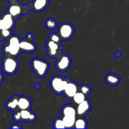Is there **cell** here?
<instances>
[{
	"instance_id": "6da1fadb",
	"label": "cell",
	"mask_w": 129,
	"mask_h": 129,
	"mask_svg": "<svg viewBox=\"0 0 129 129\" xmlns=\"http://www.w3.org/2000/svg\"><path fill=\"white\" fill-rule=\"evenodd\" d=\"M62 50H47V53L50 57L56 58L55 66L57 70L60 73H64L70 68L72 60L71 57L68 54H64Z\"/></svg>"
},
{
	"instance_id": "7a4b0ae2",
	"label": "cell",
	"mask_w": 129,
	"mask_h": 129,
	"mask_svg": "<svg viewBox=\"0 0 129 129\" xmlns=\"http://www.w3.org/2000/svg\"><path fill=\"white\" fill-rule=\"evenodd\" d=\"M20 39L21 38L18 35L13 34L10 39L6 40V43L2 48V51L5 55L16 57L21 54V52L19 45Z\"/></svg>"
},
{
	"instance_id": "3957f363",
	"label": "cell",
	"mask_w": 129,
	"mask_h": 129,
	"mask_svg": "<svg viewBox=\"0 0 129 129\" xmlns=\"http://www.w3.org/2000/svg\"><path fill=\"white\" fill-rule=\"evenodd\" d=\"M31 10V5H21V3L16 1L14 3H10L8 6L7 11L15 20L20 16H22L23 15H28Z\"/></svg>"
},
{
	"instance_id": "277c9868",
	"label": "cell",
	"mask_w": 129,
	"mask_h": 129,
	"mask_svg": "<svg viewBox=\"0 0 129 129\" xmlns=\"http://www.w3.org/2000/svg\"><path fill=\"white\" fill-rule=\"evenodd\" d=\"M31 66L33 71L38 78L45 77L49 69V62L41 58H34L31 61Z\"/></svg>"
},
{
	"instance_id": "5b68a950",
	"label": "cell",
	"mask_w": 129,
	"mask_h": 129,
	"mask_svg": "<svg viewBox=\"0 0 129 129\" xmlns=\"http://www.w3.org/2000/svg\"><path fill=\"white\" fill-rule=\"evenodd\" d=\"M16 58L10 55H5L2 60L3 73L11 76L18 71L20 67V62Z\"/></svg>"
},
{
	"instance_id": "8992f818",
	"label": "cell",
	"mask_w": 129,
	"mask_h": 129,
	"mask_svg": "<svg viewBox=\"0 0 129 129\" xmlns=\"http://www.w3.org/2000/svg\"><path fill=\"white\" fill-rule=\"evenodd\" d=\"M71 79L66 77L56 75L52 77L50 81V88L55 94H62L66 86Z\"/></svg>"
},
{
	"instance_id": "52a82bcc",
	"label": "cell",
	"mask_w": 129,
	"mask_h": 129,
	"mask_svg": "<svg viewBox=\"0 0 129 129\" xmlns=\"http://www.w3.org/2000/svg\"><path fill=\"white\" fill-rule=\"evenodd\" d=\"M57 34L61 40L66 41L73 38L75 33V28L73 24L69 22H62L58 26Z\"/></svg>"
},
{
	"instance_id": "ba28073f",
	"label": "cell",
	"mask_w": 129,
	"mask_h": 129,
	"mask_svg": "<svg viewBox=\"0 0 129 129\" xmlns=\"http://www.w3.org/2000/svg\"><path fill=\"white\" fill-rule=\"evenodd\" d=\"M34 36L31 33H28L25 39H20L19 45L21 52H24L26 53L34 52L36 50L37 46L33 42Z\"/></svg>"
},
{
	"instance_id": "9c48e42d",
	"label": "cell",
	"mask_w": 129,
	"mask_h": 129,
	"mask_svg": "<svg viewBox=\"0 0 129 129\" xmlns=\"http://www.w3.org/2000/svg\"><path fill=\"white\" fill-rule=\"evenodd\" d=\"M16 25V20L9 13L5 12L0 16V30L4 29L12 30Z\"/></svg>"
},
{
	"instance_id": "30bf717a",
	"label": "cell",
	"mask_w": 129,
	"mask_h": 129,
	"mask_svg": "<svg viewBox=\"0 0 129 129\" xmlns=\"http://www.w3.org/2000/svg\"><path fill=\"white\" fill-rule=\"evenodd\" d=\"M78 90H79V85L77 84V83L71 79L66 86L62 94L73 103V97Z\"/></svg>"
},
{
	"instance_id": "8fae6325",
	"label": "cell",
	"mask_w": 129,
	"mask_h": 129,
	"mask_svg": "<svg viewBox=\"0 0 129 129\" xmlns=\"http://www.w3.org/2000/svg\"><path fill=\"white\" fill-rule=\"evenodd\" d=\"M91 104L88 98L78 105L76 108V115L78 117H85L90 112Z\"/></svg>"
},
{
	"instance_id": "7c38bea8",
	"label": "cell",
	"mask_w": 129,
	"mask_h": 129,
	"mask_svg": "<svg viewBox=\"0 0 129 129\" xmlns=\"http://www.w3.org/2000/svg\"><path fill=\"white\" fill-rule=\"evenodd\" d=\"M31 10L36 13H40L47 9L49 5V0H33L30 3Z\"/></svg>"
},
{
	"instance_id": "4fadbf2b",
	"label": "cell",
	"mask_w": 129,
	"mask_h": 129,
	"mask_svg": "<svg viewBox=\"0 0 129 129\" xmlns=\"http://www.w3.org/2000/svg\"><path fill=\"white\" fill-rule=\"evenodd\" d=\"M20 121L24 122H33L37 119V115L30 109L20 110Z\"/></svg>"
},
{
	"instance_id": "5bb4252c",
	"label": "cell",
	"mask_w": 129,
	"mask_h": 129,
	"mask_svg": "<svg viewBox=\"0 0 129 129\" xmlns=\"http://www.w3.org/2000/svg\"><path fill=\"white\" fill-rule=\"evenodd\" d=\"M32 106V102L30 98L26 96H19L18 107L19 110L31 109Z\"/></svg>"
},
{
	"instance_id": "9a60e30c",
	"label": "cell",
	"mask_w": 129,
	"mask_h": 129,
	"mask_svg": "<svg viewBox=\"0 0 129 129\" xmlns=\"http://www.w3.org/2000/svg\"><path fill=\"white\" fill-rule=\"evenodd\" d=\"M106 83L112 86H117L120 83V79L118 75L113 73H110L106 74L105 77Z\"/></svg>"
},
{
	"instance_id": "2e32d148",
	"label": "cell",
	"mask_w": 129,
	"mask_h": 129,
	"mask_svg": "<svg viewBox=\"0 0 129 129\" xmlns=\"http://www.w3.org/2000/svg\"><path fill=\"white\" fill-rule=\"evenodd\" d=\"M19 96L14 95L13 96L11 97L10 99H9L7 102L5 103V107L7 110L12 112L19 110L18 107V102Z\"/></svg>"
},
{
	"instance_id": "e0dca14e",
	"label": "cell",
	"mask_w": 129,
	"mask_h": 129,
	"mask_svg": "<svg viewBox=\"0 0 129 129\" xmlns=\"http://www.w3.org/2000/svg\"><path fill=\"white\" fill-rule=\"evenodd\" d=\"M61 116H76V109L73 103L66 104L62 107L61 109Z\"/></svg>"
},
{
	"instance_id": "ac0fdd59",
	"label": "cell",
	"mask_w": 129,
	"mask_h": 129,
	"mask_svg": "<svg viewBox=\"0 0 129 129\" xmlns=\"http://www.w3.org/2000/svg\"><path fill=\"white\" fill-rule=\"evenodd\" d=\"M66 128H74L76 116H61Z\"/></svg>"
},
{
	"instance_id": "d6986e66",
	"label": "cell",
	"mask_w": 129,
	"mask_h": 129,
	"mask_svg": "<svg viewBox=\"0 0 129 129\" xmlns=\"http://www.w3.org/2000/svg\"><path fill=\"white\" fill-rule=\"evenodd\" d=\"M63 47L61 44L56 43L52 40L48 39L45 42V49L47 50H62Z\"/></svg>"
},
{
	"instance_id": "ffe728a7",
	"label": "cell",
	"mask_w": 129,
	"mask_h": 129,
	"mask_svg": "<svg viewBox=\"0 0 129 129\" xmlns=\"http://www.w3.org/2000/svg\"><path fill=\"white\" fill-rule=\"evenodd\" d=\"M75 128H88V122L84 117H79L76 118L74 123Z\"/></svg>"
},
{
	"instance_id": "44dd1931",
	"label": "cell",
	"mask_w": 129,
	"mask_h": 129,
	"mask_svg": "<svg viewBox=\"0 0 129 129\" xmlns=\"http://www.w3.org/2000/svg\"><path fill=\"white\" fill-rule=\"evenodd\" d=\"M88 97L86 96L82 92L78 90L76 93V94H74V96L73 97V103H75V104L78 105L80 103H81L82 102H83Z\"/></svg>"
},
{
	"instance_id": "7402d4cb",
	"label": "cell",
	"mask_w": 129,
	"mask_h": 129,
	"mask_svg": "<svg viewBox=\"0 0 129 129\" xmlns=\"http://www.w3.org/2000/svg\"><path fill=\"white\" fill-rule=\"evenodd\" d=\"M12 31V30H9V29L0 30V41L7 40L8 39H10V37L13 35Z\"/></svg>"
},
{
	"instance_id": "603a6c76",
	"label": "cell",
	"mask_w": 129,
	"mask_h": 129,
	"mask_svg": "<svg viewBox=\"0 0 129 129\" xmlns=\"http://www.w3.org/2000/svg\"><path fill=\"white\" fill-rule=\"evenodd\" d=\"M45 26L49 30H54L57 26V23L52 18H49L45 20Z\"/></svg>"
},
{
	"instance_id": "cb8c5ba5",
	"label": "cell",
	"mask_w": 129,
	"mask_h": 129,
	"mask_svg": "<svg viewBox=\"0 0 129 129\" xmlns=\"http://www.w3.org/2000/svg\"><path fill=\"white\" fill-rule=\"evenodd\" d=\"M79 91L82 92L86 96L88 97V96L90 94L91 91V88L88 84H83L79 86Z\"/></svg>"
},
{
	"instance_id": "d4e9b609",
	"label": "cell",
	"mask_w": 129,
	"mask_h": 129,
	"mask_svg": "<svg viewBox=\"0 0 129 129\" xmlns=\"http://www.w3.org/2000/svg\"><path fill=\"white\" fill-rule=\"evenodd\" d=\"M52 127L54 128H66L62 117L56 118L53 122Z\"/></svg>"
},
{
	"instance_id": "484cf974",
	"label": "cell",
	"mask_w": 129,
	"mask_h": 129,
	"mask_svg": "<svg viewBox=\"0 0 129 129\" xmlns=\"http://www.w3.org/2000/svg\"><path fill=\"white\" fill-rule=\"evenodd\" d=\"M49 39L52 40V41L55 42L56 43H59V44H61L62 41V40L60 39V36L59 35V34H57V32H52L49 35Z\"/></svg>"
},
{
	"instance_id": "4316f807",
	"label": "cell",
	"mask_w": 129,
	"mask_h": 129,
	"mask_svg": "<svg viewBox=\"0 0 129 129\" xmlns=\"http://www.w3.org/2000/svg\"><path fill=\"white\" fill-rule=\"evenodd\" d=\"M12 118L15 122H20V110H17L15 111L13 114Z\"/></svg>"
},
{
	"instance_id": "83f0119b",
	"label": "cell",
	"mask_w": 129,
	"mask_h": 129,
	"mask_svg": "<svg viewBox=\"0 0 129 129\" xmlns=\"http://www.w3.org/2000/svg\"><path fill=\"white\" fill-rule=\"evenodd\" d=\"M10 128H20L22 129L23 127L21 125L19 124L18 122H16L15 123H13V124L11 125V126L10 127Z\"/></svg>"
},
{
	"instance_id": "f1b7e54d",
	"label": "cell",
	"mask_w": 129,
	"mask_h": 129,
	"mask_svg": "<svg viewBox=\"0 0 129 129\" xmlns=\"http://www.w3.org/2000/svg\"><path fill=\"white\" fill-rule=\"evenodd\" d=\"M4 80V74L3 73L0 71V85H1Z\"/></svg>"
},
{
	"instance_id": "f546056e",
	"label": "cell",
	"mask_w": 129,
	"mask_h": 129,
	"mask_svg": "<svg viewBox=\"0 0 129 129\" xmlns=\"http://www.w3.org/2000/svg\"><path fill=\"white\" fill-rule=\"evenodd\" d=\"M121 55H122V52L120 51V50H119V51H118L117 53H116L115 56L114 57V58H113V59H114V60H115V59H117V58L120 57L121 56Z\"/></svg>"
},
{
	"instance_id": "4dcf8cb0",
	"label": "cell",
	"mask_w": 129,
	"mask_h": 129,
	"mask_svg": "<svg viewBox=\"0 0 129 129\" xmlns=\"http://www.w3.org/2000/svg\"><path fill=\"white\" fill-rule=\"evenodd\" d=\"M40 87H41V86H40V84H39L37 83V82H35V89H40Z\"/></svg>"
},
{
	"instance_id": "1f68e13d",
	"label": "cell",
	"mask_w": 129,
	"mask_h": 129,
	"mask_svg": "<svg viewBox=\"0 0 129 129\" xmlns=\"http://www.w3.org/2000/svg\"><path fill=\"white\" fill-rule=\"evenodd\" d=\"M18 1V0H10V3H14Z\"/></svg>"
}]
</instances>
